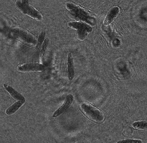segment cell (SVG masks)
<instances>
[{
  "instance_id": "cell-1",
  "label": "cell",
  "mask_w": 147,
  "mask_h": 143,
  "mask_svg": "<svg viewBox=\"0 0 147 143\" xmlns=\"http://www.w3.org/2000/svg\"><path fill=\"white\" fill-rule=\"evenodd\" d=\"M80 108L83 113L91 121L96 123H101L104 121L105 117L103 113L90 104L82 103Z\"/></svg>"
},
{
  "instance_id": "cell-2",
  "label": "cell",
  "mask_w": 147,
  "mask_h": 143,
  "mask_svg": "<svg viewBox=\"0 0 147 143\" xmlns=\"http://www.w3.org/2000/svg\"><path fill=\"white\" fill-rule=\"evenodd\" d=\"M15 5L18 9L33 19L37 20H40L42 19V14L30 4L28 1H17Z\"/></svg>"
},
{
  "instance_id": "cell-3",
  "label": "cell",
  "mask_w": 147,
  "mask_h": 143,
  "mask_svg": "<svg viewBox=\"0 0 147 143\" xmlns=\"http://www.w3.org/2000/svg\"><path fill=\"white\" fill-rule=\"evenodd\" d=\"M44 66L38 63H27L20 65L18 70L20 72H41L44 70Z\"/></svg>"
},
{
  "instance_id": "cell-4",
  "label": "cell",
  "mask_w": 147,
  "mask_h": 143,
  "mask_svg": "<svg viewBox=\"0 0 147 143\" xmlns=\"http://www.w3.org/2000/svg\"><path fill=\"white\" fill-rule=\"evenodd\" d=\"M73 100V97L72 95L69 94L67 97L66 100H65V102L61 106L60 108L58 109L56 111H55L53 115V117L56 118L57 116H59L61 115V113H63L69 107L71 104Z\"/></svg>"
},
{
  "instance_id": "cell-5",
  "label": "cell",
  "mask_w": 147,
  "mask_h": 143,
  "mask_svg": "<svg viewBox=\"0 0 147 143\" xmlns=\"http://www.w3.org/2000/svg\"><path fill=\"white\" fill-rule=\"evenodd\" d=\"M119 9L117 6L112 8L107 14L104 21V24L105 25H108L111 23L114 18L119 14Z\"/></svg>"
},
{
  "instance_id": "cell-6",
  "label": "cell",
  "mask_w": 147,
  "mask_h": 143,
  "mask_svg": "<svg viewBox=\"0 0 147 143\" xmlns=\"http://www.w3.org/2000/svg\"><path fill=\"white\" fill-rule=\"evenodd\" d=\"M3 86L5 89L8 92V93L14 99L16 100H17L25 101V99L24 97L18 93L11 86H9L6 84H4L3 85Z\"/></svg>"
},
{
  "instance_id": "cell-7",
  "label": "cell",
  "mask_w": 147,
  "mask_h": 143,
  "mask_svg": "<svg viewBox=\"0 0 147 143\" xmlns=\"http://www.w3.org/2000/svg\"><path fill=\"white\" fill-rule=\"evenodd\" d=\"M68 77L69 80H73L74 75V66L72 55L69 53L67 58Z\"/></svg>"
},
{
  "instance_id": "cell-8",
  "label": "cell",
  "mask_w": 147,
  "mask_h": 143,
  "mask_svg": "<svg viewBox=\"0 0 147 143\" xmlns=\"http://www.w3.org/2000/svg\"><path fill=\"white\" fill-rule=\"evenodd\" d=\"M25 102V101L18 100L6 110V113L8 115H11L14 114Z\"/></svg>"
},
{
  "instance_id": "cell-9",
  "label": "cell",
  "mask_w": 147,
  "mask_h": 143,
  "mask_svg": "<svg viewBox=\"0 0 147 143\" xmlns=\"http://www.w3.org/2000/svg\"><path fill=\"white\" fill-rule=\"evenodd\" d=\"M147 122L146 121H138L135 122L132 124V126L135 129L146 131Z\"/></svg>"
},
{
  "instance_id": "cell-10",
  "label": "cell",
  "mask_w": 147,
  "mask_h": 143,
  "mask_svg": "<svg viewBox=\"0 0 147 143\" xmlns=\"http://www.w3.org/2000/svg\"><path fill=\"white\" fill-rule=\"evenodd\" d=\"M49 39L48 38H47V39L45 40L44 42H43L40 54V56L41 57L44 55L45 52L46 51V48H47V46H48V45L49 43Z\"/></svg>"
},
{
  "instance_id": "cell-11",
  "label": "cell",
  "mask_w": 147,
  "mask_h": 143,
  "mask_svg": "<svg viewBox=\"0 0 147 143\" xmlns=\"http://www.w3.org/2000/svg\"><path fill=\"white\" fill-rule=\"evenodd\" d=\"M118 143H142V141L140 140H123V141H120L118 142Z\"/></svg>"
},
{
  "instance_id": "cell-12",
  "label": "cell",
  "mask_w": 147,
  "mask_h": 143,
  "mask_svg": "<svg viewBox=\"0 0 147 143\" xmlns=\"http://www.w3.org/2000/svg\"><path fill=\"white\" fill-rule=\"evenodd\" d=\"M45 33H43L41 34V35L39 36V37L38 39V46L39 47L41 45L42 43L44 40V39L45 38Z\"/></svg>"
}]
</instances>
